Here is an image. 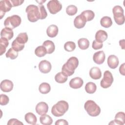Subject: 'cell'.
<instances>
[{
    "instance_id": "cell-17",
    "label": "cell",
    "mask_w": 125,
    "mask_h": 125,
    "mask_svg": "<svg viewBox=\"0 0 125 125\" xmlns=\"http://www.w3.org/2000/svg\"><path fill=\"white\" fill-rule=\"evenodd\" d=\"M119 63V61L118 57L114 55H110L107 58V64L111 69H115L117 67Z\"/></svg>"
},
{
    "instance_id": "cell-40",
    "label": "cell",
    "mask_w": 125,
    "mask_h": 125,
    "mask_svg": "<svg viewBox=\"0 0 125 125\" xmlns=\"http://www.w3.org/2000/svg\"><path fill=\"white\" fill-rule=\"evenodd\" d=\"M103 46V43L99 42H97L96 40H94L92 42V47L95 50H98L102 48Z\"/></svg>"
},
{
    "instance_id": "cell-38",
    "label": "cell",
    "mask_w": 125,
    "mask_h": 125,
    "mask_svg": "<svg viewBox=\"0 0 125 125\" xmlns=\"http://www.w3.org/2000/svg\"><path fill=\"white\" fill-rule=\"evenodd\" d=\"M39 8L40 10V15H41V20H43L44 19L46 18L47 16V12L45 9L44 6L42 4H39Z\"/></svg>"
},
{
    "instance_id": "cell-11",
    "label": "cell",
    "mask_w": 125,
    "mask_h": 125,
    "mask_svg": "<svg viewBox=\"0 0 125 125\" xmlns=\"http://www.w3.org/2000/svg\"><path fill=\"white\" fill-rule=\"evenodd\" d=\"M125 123V115L123 112H118L115 116L114 120L111 121L109 125H123Z\"/></svg>"
},
{
    "instance_id": "cell-27",
    "label": "cell",
    "mask_w": 125,
    "mask_h": 125,
    "mask_svg": "<svg viewBox=\"0 0 125 125\" xmlns=\"http://www.w3.org/2000/svg\"><path fill=\"white\" fill-rule=\"evenodd\" d=\"M79 47L82 50H85L89 47V42L86 38H81L78 41Z\"/></svg>"
},
{
    "instance_id": "cell-43",
    "label": "cell",
    "mask_w": 125,
    "mask_h": 125,
    "mask_svg": "<svg viewBox=\"0 0 125 125\" xmlns=\"http://www.w3.org/2000/svg\"><path fill=\"white\" fill-rule=\"evenodd\" d=\"M55 124L56 125H68V123L65 120H64V119H59V120H58L56 122Z\"/></svg>"
},
{
    "instance_id": "cell-34",
    "label": "cell",
    "mask_w": 125,
    "mask_h": 125,
    "mask_svg": "<svg viewBox=\"0 0 125 125\" xmlns=\"http://www.w3.org/2000/svg\"><path fill=\"white\" fill-rule=\"evenodd\" d=\"M5 56L6 58H10L11 60H14L18 56V52L16 51L11 47L7 51Z\"/></svg>"
},
{
    "instance_id": "cell-2",
    "label": "cell",
    "mask_w": 125,
    "mask_h": 125,
    "mask_svg": "<svg viewBox=\"0 0 125 125\" xmlns=\"http://www.w3.org/2000/svg\"><path fill=\"white\" fill-rule=\"evenodd\" d=\"M69 105L65 101H60L54 104L51 109L52 114L56 117H61L68 110Z\"/></svg>"
},
{
    "instance_id": "cell-37",
    "label": "cell",
    "mask_w": 125,
    "mask_h": 125,
    "mask_svg": "<svg viewBox=\"0 0 125 125\" xmlns=\"http://www.w3.org/2000/svg\"><path fill=\"white\" fill-rule=\"evenodd\" d=\"M24 47V44H22L18 42L16 40H14L12 43V48L17 52L21 51L23 49Z\"/></svg>"
},
{
    "instance_id": "cell-42",
    "label": "cell",
    "mask_w": 125,
    "mask_h": 125,
    "mask_svg": "<svg viewBox=\"0 0 125 125\" xmlns=\"http://www.w3.org/2000/svg\"><path fill=\"white\" fill-rule=\"evenodd\" d=\"M10 1L13 7L18 6L19 5H21L22 3L24 2V0H10Z\"/></svg>"
},
{
    "instance_id": "cell-8",
    "label": "cell",
    "mask_w": 125,
    "mask_h": 125,
    "mask_svg": "<svg viewBox=\"0 0 125 125\" xmlns=\"http://www.w3.org/2000/svg\"><path fill=\"white\" fill-rule=\"evenodd\" d=\"M47 7L51 14H55L61 10L62 5L57 0H51L47 3Z\"/></svg>"
},
{
    "instance_id": "cell-1",
    "label": "cell",
    "mask_w": 125,
    "mask_h": 125,
    "mask_svg": "<svg viewBox=\"0 0 125 125\" xmlns=\"http://www.w3.org/2000/svg\"><path fill=\"white\" fill-rule=\"evenodd\" d=\"M79 65V60L75 57H71L68 59L66 62L62 66V72L65 75L70 76L72 75L75 70L77 68Z\"/></svg>"
},
{
    "instance_id": "cell-3",
    "label": "cell",
    "mask_w": 125,
    "mask_h": 125,
    "mask_svg": "<svg viewBox=\"0 0 125 125\" xmlns=\"http://www.w3.org/2000/svg\"><path fill=\"white\" fill-rule=\"evenodd\" d=\"M25 12L27 13L28 20L30 22H36L41 18L38 6L34 4L29 5L27 6L25 9Z\"/></svg>"
},
{
    "instance_id": "cell-26",
    "label": "cell",
    "mask_w": 125,
    "mask_h": 125,
    "mask_svg": "<svg viewBox=\"0 0 125 125\" xmlns=\"http://www.w3.org/2000/svg\"><path fill=\"white\" fill-rule=\"evenodd\" d=\"M100 23L102 26L104 28H109L112 24V21L110 17L108 16L103 17L100 21Z\"/></svg>"
},
{
    "instance_id": "cell-39",
    "label": "cell",
    "mask_w": 125,
    "mask_h": 125,
    "mask_svg": "<svg viewBox=\"0 0 125 125\" xmlns=\"http://www.w3.org/2000/svg\"><path fill=\"white\" fill-rule=\"evenodd\" d=\"M9 101V97L5 94H0V104L1 105H6Z\"/></svg>"
},
{
    "instance_id": "cell-20",
    "label": "cell",
    "mask_w": 125,
    "mask_h": 125,
    "mask_svg": "<svg viewBox=\"0 0 125 125\" xmlns=\"http://www.w3.org/2000/svg\"><path fill=\"white\" fill-rule=\"evenodd\" d=\"M59 29L57 25L52 24L49 25L46 29V33L48 37L50 38L55 37L58 33Z\"/></svg>"
},
{
    "instance_id": "cell-23",
    "label": "cell",
    "mask_w": 125,
    "mask_h": 125,
    "mask_svg": "<svg viewBox=\"0 0 125 125\" xmlns=\"http://www.w3.org/2000/svg\"><path fill=\"white\" fill-rule=\"evenodd\" d=\"M24 119L26 123L28 124L35 125L37 123V119L35 115L32 112H28L24 116Z\"/></svg>"
},
{
    "instance_id": "cell-5",
    "label": "cell",
    "mask_w": 125,
    "mask_h": 125,
    "mask_svg": "<svg viewBox=\"0 0 125 125\" xmlns=\"http://www.w3.org/2000/svg\"><path fill=\"white\" fill-rule=\"evenodd\" d=\"M21 22V18L17 15H14L8 17L4 21V25L5 27L13 29L19 26Z\"/></svg>"
},
{
    "instance_id": "cell-22",
    "label": "cell",
    "mask_w": 125,
    "mask_h": 125,
    "mask_svg": "<svg viewBox=\"0 0 125 125\" xmlns=\"http://www.w3.org/2000/svg\"><path fill=\"white\" fill-rule=\"evenodd\" d=\"M42 45L45 47L46 50L47 54H51L54 51L55 49V46L54 42L50 40L45 41L42 43Z\"/></svg>"
},
{
    "instance_id": "cell-15",
    "label": "cell",
    "mask_w": 125,
    "mask_h": 125,
    "mask_svg": "<svg viewBox=\"0 0 125 125\" xmlns=\"http://www.w3.org/2000/svg\"><path fill=\"white\" fill-rule=\"evenodd\" d=\"M86 22V20L81 14L77 16L74 20V26L78 29L83 28L85 26Z\"/></svg>"
},
{
    "instance_id": "cell-14",
    "label": "cell",
    "mask_w": 125,
    "mask_h": 125,
    "mask_svg": "<svg viewBox=\"0 0 125 125\" xmlns=\"http://www.w3.org/2000/svg\"><path fill=\"white\" fill-rule=\"evenodd\" d=\"M105 55L103 51H99L95 52L93 56V60L94 62L98 64H102L105 61Z\"/></svg>"
},
{
    "instance_id": "cell-33",
    "label": "cell",
    "mask_w": 125,
    "mask_h": 125,
    "mask_svg": "<svg viewBox=\"0 0 125 125\" xmlns=\"http://www.w3.org/2000/svg\"><path fill=\"white\" fill-rule=\"evenodd\" d=\"M35 54L39 57H43L47 54L46 48L43 45L39 46L35 49Z\"/></svg>"
},
{
    "instance_id": "cell-10",
    "label": "cell",
    "mask_w": 125,
    "mask_h": 125,
    "mask_svg": "<svg viewBox=\"0 0 125 125\" xmlns=\"http://www.w3.org/2000/svg\"><path fill=\"white\" fill-rule=\"evenodd\" d=\"M51 63L47 60H42L39 64V70L44 74L49 73L51 71Z\"/></svg>"
},
{
    "instance_id": "cell-6",
    "label": "cell",
    "mask_w": 125,
    "mask_h": 125,
    "mask_svg": "<svg viewBox=\"0 0 125 125\" xmlns=\"http://www.w3.org/2000/svg\"><path fill=\"white\" fill-rule=\"evenodd\" d=\"M114 19L116 23L118 25H122L125 22V16L124 10L120 5H116L112 9Z\"/></svg>"
},
{
    "instance_id": "cell-9",
    "label": "cell",
    "mask_w": 125,
    "mask_h": 125,
    "mask_svg": "<svg viewBox=\"0 0 125 125\" xmlns=\"http://www.w3.org/2000/svg\"><path fill=\"white\" fill-rule=\"evenodd\" d=\"M12 7V5L9 0H2L0 1V19H2L5 13L9 11Z\"/></svg>"
},
{
    "instance_id": "cell-41",
    "label": "cell",
    "mask_w": 125,
    "mask_h": 125,
    "mask_svg": "<svg viewBox=\"0 0 125 125\" xmlns=\"http://www.w3.org/2000/svg\"><path fill=\"white\" fill-rule=\"evenodd\" d=\"M23 125V123L22 122H21V121H19L18 119H10L8 123H7V125Z\"/></svg>"
},
{
    "instance_id": "cell-30",
    "label": "cell",
    "mask_w": 125,
    "mask_h": 125,
    "mask_svg": "<svg viewBox=\"0 0 125 125\" xmlns=\"http://www.w3.org/2000/svg\"><path fill=\"white\" fill-rule=\"evenodd\" d=\"M96 89L97 86L96 84L93 82H88L85 86V90L89 94H93L95 93Z\"/></svg>"
},
{
    "instance_id": "cell-32",
    "label": "cell",
    "mask_w": 125,
    "mask_h": 125,
    "mask_svg": "<svg viewBox=\"0 0 125 125\" xmlns=\"http://www.w3.org/2000/svg\"><path fill=\"white\" fill-rule=\"evenodd\" d=\"M16 40L20 43L22 44H24L25 43L27 42L28 40V37L26 32L21 33L18 34V36L16 38Z\"/></svg>"
},
{
    "instance_id": "cell-12",
    "label": "cell",
    "mask_w": 125,
    "mask_h": 125,
    "mask_svg": "<svg viewBox=\"0 0 125 125\" xmlns=\"http://www.w3.org/2000/svg\"><path fill=\"white\" fill-rule=\"evenodd\" d=\"M13 82L7 79L2 81L0 84V89L4 92H10L13 89Z\"/></svg>"
},
{
    "instance_id": "cell-31",
    "label": "cell",
    "mask_w": 125,
    "mask_h": 125,
    "mask_svg": "<svg viewBox=\"0 0 125 125\" xmlns=\"http://www.w3.org/2000/svg\"><path fill=\"white\" fill-rule=\"evenodd\" d=\"M81 14L82 16H83V17L86 20V21H92L95 17V14L94 12L90 10H84L83 12H82Z\"/></svg>"
},
{
    "instance_id": "cell-18",
    "label": "cell",
    "mask_w": 125,
    "mask_h": 125,
    "mask_svg": "<svg viewBox=\"0 0 125 125\" xmlns=\"http://www.w3.org/2000/svg\"><path fill=\"white\" fill-rule=\"evenodd\" d=\"M108 37L107 33L106 31L103 30H98L95 34V40L101 43H103L104 42Z\"/></svg>"
},
{
    "instance_id": "cell-16",
    "label": "cell",
    "mask_w": 125,
    "mask_h": 125,
    "mask_svg": "<svg viewBox=\"0 0 125 125\" xmlns=\"http://www.w3.org/2000/svg\"><path fill=\"white\" fill-rule=\"evenodd\" d=\"M83 84V79L80 77H75L72 79L69 83L70 87L73 89H78L81 88Z\"/></svg>"
},
{
    "instance_id": "cell-35",
    "label": "cell",
    "mask_w": 125,
    "mask_h": 125,
    "mask_svg": "<svg viewBox=\"0 0 125 125\" xmlns=\"http://www.w3.org/2000/svg\"><path fill=\"white\" fill-rule=\"evenodd\" d=\"M64 48L65 50L68 52H71L74 50L76 48V44L73 42L68 41L65 43L64 45Z\"/></svg>"
},
{
    "instance_id": "cell-21",
    "label": "cell",
    "mask_w": 125,
    "mask_h": 125,
    "mask_svg": "<svg viewBox=\"0 0 125 125\" xmlns=\"http://www.w3.org/2000/svg\"><path fill=\"white\" fill-rule=\"evenodd\" d=\"M14 36V33L12 29L5 27L0 32V37L4 38L8 40H10Z\"/></svg>"
},
{
    "instance_id": "cell-13",
    "label": "cell",
    "mask_w": 125,
    "mask_h": 125,
    "mask_svg": "<svg viewBox=\"0 0 125 125\" xmlns=\"http://www.w3.org/2000/svg\"><path fill=\"white\" fill-rule=\"evenodd\" d=\"M35 109L38 114L42 115L45 114L48 112V105L46 103L41 102L36 105Z\"/></svg>"
},
{
    "instance_id": "cell-25",
    "label": "cell",
    "mask_w": 125,
    "mask_h": 125,
    "mask_svg": "<svg viewBox=\"0 0 125 125\" xmlns=\"http://www.w3.org/2000/svg\"><path fill=\"white\" fill-rule=\"evenodd\" d=\"M40 121L42 125H50L53 123V119L48 115L44 114L40 117Z\"/></svg>"
},
{
    "instance_id": "cell-29",
    "label": "cell",
    "mask_w": 125,
    "mask_h": 125,
    "mask_svg": "<svg viewBox=\"0 0 125 125\" xmlns=\"http://www.w3.org/2000/svg\"><path fill=\"white\" fill-rule=\"evenodd\" d=\"M39 90L42 94H45L50 92L51 90V86L50 84L47 83H42L40 85Z\"/></svg>"
},
{
    "instance_id": "cell-19",
    "label": "cell",
    "mask_w": 125,
    "mask_h": 125,
    "mask_svg": "<svg viewBox=\"0 0 125 125\" xmlns=\"http://www.w3.org/2000/svg\"><path fill=\"white\" fill-rule=\"evenodd\" d=\"M90 77L94 80H98L101 78L102 72L100 69L98 67H92L89 71Z\"/></svg>"
},
{
    "instance_id": "cell-36",
    "label": "cell",
    "mask_w": 125,
    "mask_h": 125,
    "mask_svg": "<svg viewBox=\"0 0 125 125\" xmlns=\"http://www.w3.org/2000/svg\"><path fill=\"white\" fill-rule=\"evenodd\" d=\"M77 7L74 5H68L66 9V12L69 16H73L75 15L77 13Z\"/></svg>"
},
{
    "instance_id": "cell-45",
    "label": "cell",
    "mask_w": 125,
    "mask_h": 125,
    "mask_svg": "<svg viewBox=\"0 0 125 125\" xmlns=\"http://www.w3.org/2000/svg\"><path fill=\"white\" fill-rule=\"evenodd\" d=\"M124 42H125V40H120L119 41V44H120V45L122 47V49H124Z\"/></svg>"
},
{
    "instance_id": "cell-7",
    "label": "cell",
    "mask_w": 125,
    "mask_h": 125,
    "mask_svg": "<svg viewBox=\"0 0 125 125\" xmlns=\"http://www.w3.org/2000/svg\"><path fill=\"white\" fill-rule=\"evenodd\" d=\"M113 80L112 73L109 71L106 70L104 73V77L101 81L100 85L104 88H108L111 85Z\"/></svg>"
},
{
    "instance_id": "cell-4",
    "label": "cell",
    "mask_w": 125,
    "mask_h": 125,
    "mask_svg": "<svg viewBox=\"0 0 125 125\" xmlns=\"http://www.w3.org/2000/svg\"><path fill=\"white\" fill-rule=\"evenodd\" d=\"M84 108L88 114L92 117H96L101 113L100 106L92 100L87 101L84 104Z\"/></svg>"
},
{
    "instance_id": "cell-28",
    "label": "cell",
    "mask_w": 125,
    "mask_h": 125,
    "mask_svg": "<svg viewBox=\"0 0 125 125\" xmlns=\"http://www.w3.org/2000/svg\"><path fill=\"white\" fill-rule=\"evenodd\" d=\"M67 76L62 72L58 73L55 76V80L56 82L60 83H65L67 80Z\"/></svg>"
},
{
    "instance_id": "cell-44",
    "label": "cell",
    "mask_w": 125,
    "mask_h": 125,
    "mask_svg": "<svg viewBox=\"0 0 125 125\" xmlns=\"http://www.w3.org/2000/svg\"><path fill=\"white\" fill-rule=\"evenodd\" d=\"M124 66H125V63H124L122 65H121V66L119 68L120 73L124 76H125V67H124Z\"/></svg>"
},
{
    "instance_id": "cell-24",
    "label": "cell",
    "mask_w": 125,
    "mask_h": 125,
    "mask_svg": "<svg viewBox=\"0 0 125 125\" xmlns=\"http://www.w3.org/2000/svg\"><path fill=\"white\" fill-rule=\"evenodd\" d=\"M9 45L8 40L4 38L0 37V55H2L6 51V49Z\"/></svg>"
}]
</instances>
